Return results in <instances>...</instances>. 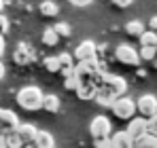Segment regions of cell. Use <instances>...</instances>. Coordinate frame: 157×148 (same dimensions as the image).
<instances>
[{
	"label": "cell",
	"mask_w": 157,
	"mask_h": 148,
	"mask_svg": "<svg viewBox=\"0 0 157 148\" xmlns=\"http://www.w3.org/2000/svg\"><path fill=\"white\" fill-rule=\"evenodd\" d=\"M43 91L36 87V85H28L24 89H19V93H17V104L24 108V110H30V112H34V110H40V106H43Z\"/></svg>",
	"instance_id": "cell-1"
},
{
	"label": "cell",
	"mask_w": 157,
	"mask_h": 148,
	"mask_svg": "<svg viewBox=\"0 0 157 148\" xmlns=\"http://www.w3.org/2000/svg\"><path fill=\"white\" fill-rule=\"evenodd\" d=\"M98 89H106L115 98H121L128 91V83H125V78H121L117 74H106L104 72V74H100V87Z\"/></svg>",
	"instance_id": "cell-2"
},
{
	"label": "cell",
	"mask_w": 157,
	"mask_h": 148,
	"mask_svg": "<svg viewBox=\"0 0 157 148\" xmlns=\"http://www.w3.org/2000/svg\"><path fill=\"white\" fill-rule=\"evenodd\" d=\"M113 112H115V117L117 119H121V121H130L132 117H134V112H136V102L128 95H121V98L115 99V104H113V108H110Z\"/></svg>",
	"instance_id": "cell-3"
},
{
	"label": "cell",
	"mask_w": 157,
	"mask_h": 148,
	"mask_svg": "<svg viewBox=\"0 0 157 148\" xmlns=\"http://www.w3.org/2000/svg\"><path fill=\"white\" fill-rule=\"evenodd\" d=\"M89 135L94 140H104V138H110V121L106 119L104 114L100 117H94L91 123H89Z\"/></svg>",
	"instance_id": "cell-4"
},
{
	"label": "cell",
	"mask_w": 157,
	"mask_h": 148,
	"mask_svg": "<svg viewBox=\"0 0 157 148\" xmlns=\"http://www.w3.org/2000/svg\"><path fill=\"white\" fill-rule=\"evenodd\" d=\"M115 57L125 64V66H138L140 64V57H138V51L134 49L132 45H119L117 51H115Z\"/></svg>",
	"instance_id": "cell-5"
},
{
	"label": "cell",
	"mask_w": 157,
	"mask_h": 148,
	"mask_svg": "<svg viewBox=\"0 0 157 148\" xmlns=\"http://www.w3.org/2000/svg\"><path fill=\"white\" fill-rule=\"evenodd\" d=\"M136 110H138L142 117H149V119L155 117V114H157V98H155V95H151V93L138 98V102H136Z\"/></svg>",
	"instance_id": "cell-6"
},
{
	"label": "cell",
	"mask_w": 157,
	"mask_h": 148,
	"mask_svg": "<svg viewBox=\"0 0 157 148\" xmlns=\"http://www.w3.org/2000/svg\"><path fill=\"white\" fill-rule=\"evenodd\" d=\"M19 127V119L13 110L9 108H0V133H6V131H13Z\"/></svg>",
	"instance_id": "cell-7"
},
{
	"label": "cell",
	"mask_w": 157,
	"mask_h": 148,
	"mask_svg": "<svg viewBox=\"0 0 157 148\" xmlns=\"http://www.w3.org/2000/svg\"><path fill=\"white\" fill-rule=\"evenodd\" d=\"M75 57H77L78 61H87V59L98 57V47H96V43H94V40H83L77 49H75Z\"/></svg>",
	"instance_id": "cell-8"
},
{
	"label": "cell",
	"mask_w": 157,
	"mask_h": 148,
	"mask_svg": "<svg viewBox=\"0 0 157 148\" xmlns=\"http://www.w3.org/2000/svg\"><path fill=\"white\" fill-rule=\"evenodd\" d=\"M125 131L130 133L132 140H138V138L147 135V119H142V117L130 119V125H128V129H125Z\"/></svg>",
	"instance_id": "cell-9"
},
{
	"label": "cell",
	"mask_w": 157,
	"mask_h": 148,
	"mask_svg": "<svg viewBox=\"0 0 157 148\" xmlns=\"http://www.w3.org/2000/svg\"><path fill=\"white\" fill-rule=\"evenodd\" d=\"M96 93H98V83H94V80H81L77 87V95L78 99H94L96 98Z\"/></svg>",
	"instance_id": "cell-10"
},
{
	"label": "cell",
	"mask_w": 157,
	"mask_h": 148,
	"mask_svg": "<svg viewBox=\"0 0 157 148\" xmlns=\"http://www.w3.org/2000/svg\"><path fill=\"white\" fill-rule=\"evenodd\" d=\"M108 140H110V148H134V140L128 131H117Z\"/></svg>",
	"instance_id": "cell-11"
},
{
	"label": "cell",
	"mask_w": 157,
	"mask_h": 148,
	"mask_svg": "<svg viewBox=\"0 0 157 148\" xmlns=\"http://www.w3.org/2000/svg\"><path fill=\"white\" fill-rule=\"evenodd\" d=\"M36 127L34 125H30V123H24V125H19L17 127V135L21 138V142L24 144H32L34 142V138H36Z\"/></svg>",
	"instance_id": "cell-12"
},
{
	"label": "cell",
	"mask_w": 157,
	"mask_h": 148,
	"mask_svg": "<svg viewBox=\"0 0 157 148\" xmlns=\"http://www.w3.org/2000/svg\"><path fill=\"white\" fill-rule=\"evenodd\" d=\"M32 144L36 148H55V140H53V135L49 131H38Z\"/></svg>",
	"instance_id": "cell-13"
},
{
	"label": "cell",
	"mask_w": 157,
	"mask_h": 148,
	"mask_svg": "<svg viewBox=\"0 0 157 148\" xmlns=\"http://www.w3.org/2000/svg\"><path fill=\"white\" fill-rule=\"evenodd\" d=\"M43 110H47V112H57L59 110V98L55 95V93H45L43 95V106H40Z\"/></svg>",
	"instance_id": "cell-14"
},
{
	"label": "cell",
	"mask_w": 157,
	"mask_h": 148,
	"mask_svg": "<svg viewBox=\"0 0 157 148\" xmlns=\"http://www.w3.org/2000/svg\"><path fill=\"white\" fill-rule=\"evenodd\" d=\"M2 140H4V146H6V148H21V146H24L21 138L17 135V129H13V131H6V133H2Z\"/></svg>",
	"instance_id": "cell-15"
},
{
	"label": "cell",
	"mask_w": 157,
	"mask_h": 148,
	"mask_svg": "<svg viewBox=\"0 0 157 148\" xmlns=\"http://www.w3.org/2000/svg\"><path fill=\"white\" fill-rule=\"evenodd\" d=\"M96 102H98V104H100V106H104V108H113V104H115V95H113V93H108V91H106V89H98V93H96Z\"/></svg>",
	"instance_id": "cell-16"
},
{
	"label": "cell",
	"mask_w": 157,
	"mask_h": 148,
	"mask_svg": "<svg viewBox=\"0 0 157 148\" xmlns=\"http://www.w3.org/2000/svg\"><path fill=\"white\" fill-rule=\"evenodd\" d=\"M38 9H40V15H43V17H55V15H57V11H59V9H57V4H55L53 0H43Z\"/></svg>",
	"instance_id": "cell-17"
},
{
	"label": "cell",
	"mask_w": 157,
	"mask_h": 148,
	"mask_svg": "<svg viewBox=\"0 0 157 148\" xmlns=\"http://www.w3.org/2000/svg\"><path fill=\"white\" fill-rule=\"evenodd\" d=\"M134 148H157V138L147 133V135L134 140Z\"/></svg>",
	"instance_id": "cell-18"
},
{
	"label": "cell",
	"mask_w": 157,
	"mask_h": 148,
	"mask_svg": "<svg viewBox=\"0 0 157 148\" xmlns=\"http://www.w3.org/2000/svg\"><path fill=\"white\" fill-rule=\"evenodd\" d=\"M138 38H140V45H142V47H157V34L151 32V30H149V32L144 30Z\"/></svg>",
	"instance_id": "cell-19"
},
{
	"label": "cell",
	"mask_w": 157,
	"mask_h": 148,
	"mask_svg": "<svg viewBox=\"0 0 157 148\" xmlns=\"http://www.w3.org/2000/svg\"><path fill=\"white\" fill-rule=\"evenodd\" d=\"M138 57H140V61H153L157 57V47H142L138 51Z\"/></svg>",
	"instance_id": "cell-20"
},
{
	"label": "cell",
	"mask_w": 157,
	"mask_h": 148,
	"mask_svg": "<svg viewBox=\"0 0 157 148\" xmlns=\"http://www.w3.org/2000/svg\"><path fill=\"white\" fill-rule=\"evenodd\" d=\"M57 40H59V36L55 34V30H53V28H47V30L43 32V43H45L47 47H55V45H57Z\"/></svg>",
	"instance_id": "cell-21"
},
{
	"label": "cell",
	"mask_w": 157,
	"mask_h": 148,
	"mask_svg": "<svg viewBox=\"0 0 157 148\" xmlns=\"http://www.w3.org/2000/svg\"><path fill=\"white\" fill-rule=\"evenodd\" d=\"M125 32H128L130 36H140V34L144 32V24H142V21H130V24L125 25Z\"/></svg>",
	"instance_id": "cell-22"
},
{
	"label": "cell",
	"mask_w": 157,
	"mask_h": 148,
	"mask_svg": "<svg viewBox=\"0 0 157 148\" xmlns=\"http://www.w3.org/2000/svg\"><path fill=\"white\" fill-rule=\"evenodd\" d=\"M28 59H30V53H28V47H26V45L17 47V51H15V61H19V64H26Z\"/></svg>",
	"instance_id": "cell-23"
},
{
	"label": "cell",
	"mask_w": 157,
	"mask_h": 148,
	"mask_svg": "<svg viewBox=\"0 0 157 148\" xmlns=\"http://www.w3.org/2000/svg\"><path fill=\"white\" fill-rule=\"evenodd\" d=\"M57 61H59V70L75 68V64H72V57H70L68 53H62V55H57Z\"/></svg>",
	"instance_id": "cell-24"
},
{
	"label": "cell",
	"mask_w": 157,
	"mask_h": 148,
	"mask_svg": "<svg viewBox=\"0 0 157 148\" xmlns=\"http://www.w3.org/2000/svg\"><path fill=\"white\" fill-rule=\"evenodd\" d=\"M78 83H81V80H78L77 76H75V74H70V76H66V80H64V87H66L68 91H77Z\"/></svg>",
	"instance_id": "cell-25"
},
{
	"label": "cell",
	"mask_w": 157,
	"mask_h": 148,
	"mask_svg": "<svg viewBox=\"0 0 157 148\" xmlns=\"http://www.w3.org/2000/svg\"><path fill=\"white\" fill-rule=\"evenodd\" d=\"M147 133L157 138V114L151 117V119H147Z\"/></svg>",
	"instance_id": "cell-26"
},
{
	"label": "cell",
	"mask_w": 157,
	"mask_h": 148,
	"mask_svg": "<svg viewBox=\"0 0 157 148\" xmlns=\"http://www.w3.org/2000/svg\"><path fill=\"white\" fill-rule=\"evenodd\" d=\"M53 30H55V34L57 36H70V25L68 24H57V25H53Z\"/></svg>",
	"instance_id": "cell-27"
},
{
	"label": "cell",
	"mask_w": 157,
	"mask_h": 148,
	"mask_svg": "<svg viewBox=\"0 0 157 148\" xmlns=\"http://www.w3.org/2000/svg\"><path fill=\"white\" fill-rule=\"evenodd\" d=\"M45 66H47L49 72H59V61H57V57H47V59H45Z\"/></svg>",
	"instance_id": "cell-28"
},
{
	"label": "cell",
	"mask_w": 157,
	"mask_h": 148,
	"mask_svg": "<svg viewBox=\"0 0 157 148\" xmlns=\"http://www.w3.org/2000/svg\"><path fill=\"white\" fill-rule=\"evenodd\" d=\"M94 148H110V140L104 138V140H94Z\"/></svg>",
	"instance_id": "cell-29"
},
{
	"label": "cell",
	"mask_w": 157,
	"mask_h": 148,
	"mask_svg": "<svg viewBox=\"0 0 157 148\" xmlns=\"http://www.w3.org/2000/svg\"><path fill=\"white\" fill-rule=\"evenodd\" d=\"M132 2H134V0H113V4H115L117 9H128Z\"/></svg>",
	"instance_id": "cell-30"
},
{
	"label": "cell",
	"mask_w": 157,
	"mask_h": 148,
	"mask_svg": "<svg viewBox=\"0 0 157 148\" xmlns=\"http://www.w3.org/2000/svg\"><path fill=\"white\" fill-rule=\"evenodd\" d=\"M6 30H9V19H6V17L0 13V34H4Z\"/></svg>",
	"instance_id": "cell-31"
},
{
	"label": "cell",
	"mask_w": 157,
	"mask_h": 148,
	"mask_svg": "<svg viewBox=\"0 0 157 148\" xmlns=\"http://www.w3.org/2000/svg\"><path fill=\"white\" fill-rule=\"evenodd\" d=\"M94 0H70V4H75V6H87V4H91Z\"/></svg>",
	"instance_id": "cell-32"
},
{
	"label": "cell",
	"mask_w": 157,
	"mask_h": 148,
	"mask_svg": "<svg viewBox=\"0 0 157 148\" xmlns=\"http://www.w3.org/2000/svg\"><path fill=\"white\" fill-rule=\"evenodd\" d=\"M149 25H151V32H155V34H157V17H153V19L149 21Z\"/></svg>",
	"instance_id": "cell-33"
},
{
	"label": "cell",
	"mask_w": 157,
	"mask_h": 148,
	"mask_svg": "<svg viewBox=\"0 0 157 148\" xmlns=\"http://www.w3.org/2000/svg\"><path fill=\"white\" fill-rule=\"evenodd\" d=\"M4 47H6V45H4V36L0 34V57L4 55Z\"/></svg>",
	"instance_id": "cell-34"
},
{
	"label": "cell",
	"mask_w": 157,
	"mask_h": 148,
	"mask_svg": "<svg viewBox=\"0 0 157 148\" xmlns=\"http://www.w3.org/2000/svg\"><path fill=\"white\" fill-rule=\"evenodd\" d=\"M4 76V66H2V61H0V78Z\"/></svg>",
	"instance_id": "cell-35"
},
{
	"label": "cell",
	"mask_w": 157,
	"mask_h": 148,
	"mask_svg": "<svg viewBox=\"0 0 157 148\" xmlns=\"http://www.w3.org/2000/svg\"><path fill=\"white\" fill-rule=\"evenodd\" d=\"M0 148H6L4 146V140H2V133H0Z\"/></svg>",
	"instance_id": "cell-36"
},
{
	"label": "cell",
	"mask_w": 157,
	"mask_h": 148,
	"mask_svg": "<svg viewBox=\"0 0 157 148\" xmlns=\"http://www.w3.org/2000/svg\"><path fill=\"white\" fill-rule=\"evenodd\" d=\"M21 148H36V146H34V144H24Z\"/></svg>",
	"instance_id": "cell-37"
},
{
	"label": "cell",
	"mask_w": 157,
	"mask_h": 148,
	"mask_svg": "<svg viewBox=\"0 0 157 148\" xmlns=\"http://www.w3.org/2000/svg\"><path fill=\"white\" fill-rule=\"evenodd\" d=\"M2 9H4V0H0V13H2Z\"/></svg>",
	"instance_id": "cell-38"
},
{
	"label": "cell",
	"mask_w": 157,
	"mask_h": 148,
	"mask_svg": "<svg viewBox=\"0 0 157 148\" xmlns=\"http://www.w3.org/2000/svg\"><path fill=\"white\" fill-rule=\"evenodd\" d=\"M153 61H155V68H157V57H155V59H153Z\"/></svg>",
	"instance_id": "cell-39"
}]
</instances>
